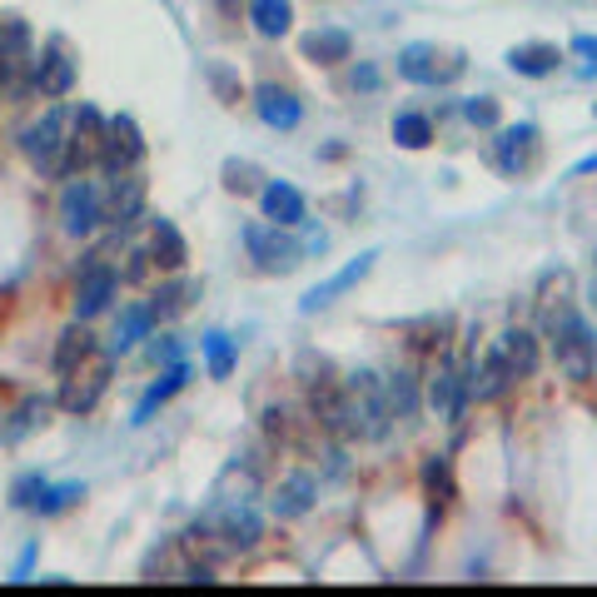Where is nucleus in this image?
<instances>
[{"mask_svg": "<svg viewBox=\"0 0 597 597\" xmlns=\"http://www.w3.org/2000/svg\"><path fill=\"white\" fill-rule=\"evenodd\" d=\"M543 329H548V344H553V358L563 379L587 383L597 374V338L587 329V319L577 314V305L567 299V274L558 284V305H543Z\"/></svg>", "mask_w": 597, "mask_h": 597, "instance_id": "nucleus-1", "label": "nucleus"}, {"mask_svg": "<svg viewBox=\"0 0 597 597\" xmlns=\"http://www.w3.org/2000/svg\"><path fill=\"white\" fill-rule=\"evenodd\" d=\"M393 428L389 399H383V379L374 369L344 374V444H379Z\"/></svg>", "mask_w": 597, "mask_h": 597, "instance_id": "nucleus-2", "label": "nucleus"}, {"mask_svg": "<svg viewBox=\"0 0 597 597\" xmlns=\"http://www.w3.org/2000/svg\"><path fill=\"white\" fill-rule=\"evenodd\" d=\"M70 119H76V110L55 105V110H45V115L35 119L31 130L21 135V150H25V160H31L35 170L45 174V180H60V174H66V145H70Z\"/></svg>", "mask_w": 597, "mask_h": 597, "instance_id": "nucleus-3", "label": "nucleus"}, {"mask_svg": "<svg viewBox=\"0 0 597 597\" xmlns=\"http://www.w3.org/2000/svg\"><path fill=\"white\" fill-rule=\"evenodd\" d=\"M35 90V41L25 21H0V95Z\"/></svg>", "mask_w": 597, "mask_h": 597, "instance_id": "nucleus-4", "label": "nucleus"}, {"mask_svg": "<svg viewBox=\"0 0 597 597\" xmlns=\"http://www.w3.org/2000/svg\"><path fill=\"white\" fill-rule=\"evenodd\" d=\"M463 70H468L463 50H448V45L413 41L399 50V76L413 80V85H454Z\"/></svg>", "mask_w": 597, "mask_h": 597, "instance_id": "nucleus-5", "label": "nucleus"}, {"mask_svg": "<svg viewBox=\"0 0 597 597\" xmlns=\"http://www.w3.org/2000/svg\"><path fill=\"white\" fill-rule=\"evenodd\" d=\"M264 434H269L274 448L314 454L324 428H319V418L309 409H299V403H269V409H264Z\"/></svg>", "mask_w": 597, "mask_h": 597, "instance_id": "nucleus-6", "label": "nucleus"}, {"mask_svg": "<svg viewBox=\"0 0 597 597\" xmlns=\"http://www.w3.org/2000/svg\"><path fill=\"white\" fill-rule=\"evenodd\" d=\"M60 225H66L70 239H90L100 225H105V185H95V180H70L66 190H60Z\"/></svg>", "mask_w": 597, "mask_h": 597, "instance_id": "nucleus-7", "label": "nucleus"}, {"mask_svg": "<svg viewBox=\"0 0 597 597\" xmlns=\"http://www.w3.org/2000/svg\"><path fill=\"white\" fill-rule=\"evenodd\" d=\"M110 374H115V354H90L80 369H70L66 374V389H60V409L66 413H90L100 399H105V389H110Z\"/></svg>", "mask_w": 597, "mask_h": 597, "instance_id": "nucleus-8", "label": "nucleus"}, {"mask_svg": "<svg viewBox=\"0 0 597 597\" xmlns=\"http://www.w3.org/2000/svg\"><path fill=\"white\" fill-rule=\"evenodd\" d=\"M244 250H250V260L264 274H289V269H299L305 244H294L279 225H244Z\"/></svg>", "mask_w": 597, "mask_h": 597, "instance_id": "nucleus-9", "label": "nucleus"}, {"mask_svg": "<svg viewBox=\"0 0 597 597\" xmlns=\"http://www.w3.org/2000/svg\"><path fill=\"white\" fill-rule=\"evenodd\" d=\"M115 289H119V269L110 264V254H90L85 269L76 279V319H95L115 305Z\"/></svg>", "mask_w": 597, "mask_h": 597, "instance_id": "nucleus-10", "label": "nucleus"}, {"mask_svg": "<svg viewBox=\"0 0 597 597\" xmlns=\"http://www.w3.org/2000/svg\"><path fill=\"white\" fill-rule=\"evenodd\" d=\"M145 160V135L130 115H110L105 119V140H100V170L119 174V170H140Z\"/></svg>", "mask_w": 597, "mask_h": 597, "instance_id": "nucleus-11", "label": "nucleus"}, {"mask_svg": "<svg viewBox=\"0 0 597 597\" xmlns=\"http://www.w3.org/2000/svg\"><path fill=\"white\" fill-rule=\"evenodd\" d=\"M538 154H543V135H538V125H503L498 140H493V164H498L503 174H528L532 164H538Z\"/></svg>", "mask_w": 597, "mask_h": 597, "instance_id": "nucleus-12", "label": "nucleus"}, {"mask_svg": "<svg viewBox=\"0 0 597 597\" xmlns=\"http://www.w3.org/2000/svg\"><path fill=\"white\" fill-rule=\"evenodd\" d=\"M145 195H150V185H145V174H140V170L105 174V225L130 229L135 219L145 215Z\"/></svg>", "mask_w": 597, "mask_h": 597, "instance_id": "nucleus-13", "label": "nucleus"}, {"mask_svg": "<svg viewBox=\"0 0 597 597\" xmlns=\"http://www.w3.org/2000/svg\"><path fill=\"white\" fill-rule=\"evenodd\" d=\"M100 140H105V115L95 105H80L70 119V145H66V174H80L100 160Z\"/></svg>", "mask_w": 597, "mask_h": 597, "instance_id": "nucleus-14", "label": "nucleus"}, {"mask_svg": "<svg viewBox=\"0 0 597 597\" xmlns=\"http://www.w3.org/2000/svg\"><path fill=\"white\" fill-rule=\"evenodd\" d=\"M428 409L438 413V418H454V413H463V403H468V369L458 364L454 354H444L438 358V369H434V379H428Z\"/></svg>", "mask_w": 597, "mask_h": 597, "instance_id": "nucleus-15", "label": "nucleus"}, {"mask_svg": "<svg viewBox=\"0 0 597 597\" xmlns=\"http://www.w3.org/2000/svg\"><path fill=\"white\" fill-rule=\"evenodd\" d=\"M35 90H41L45 100H66L70 90H76V60H70L60 35H55L41 50V60H35Z\"/></svg>", "mask_w": 597, "mask_h": 597, "instance_id": "nucleus-16", "label": "nucleus"}, {"mask_svg": "<svg viewBox=\"0 0 597 597\" xmlns=\"http://www.w3.org/2000/svg\"><path fill=\"white\" fill-rule=\"evenodd\" d=\"M374 260H379V250H364L358 260H348L338 274H329L324 284H314V289H309L305 299H299V314H319V309H329V305L338 299V294H348L358 279H364V274L374 269Z\"/></svg>", "mask_w": 597, "mask_h": 597, "instance_id": "nucleus-17", "label": "nucleus"}, {"mask_svg": "<svg viewBox=\"0 0 597 597\" xmlns=\"http://www.w3.org/2000/svg\"><path fill=\"white\" fill-rule=\"evenodd\" d=\"M314 498H319V478L309 468H294V473H284L274 483L269 508H274V518H305L314 508Z\"/></svg>", "mask_w": 597, "mask_h": 597, "instance_id": "nucleus-18", "label": "nucleus"}, {"mask_svg": "<svg viewBox=\"0 0 597 597\" xmlns=\"http://www.w3.org/2000/svg\"><path fill=\"white\" fill-rule=\"evenodd\" d=\"M260 205H264V219H269V225H279V229L305 225V215H309L305 195H299L289 180H269V185L260 190Z\"/></svg>", "mask_w": 597, "mask_h": 597, "instance_id": "nucleus-19", "label": "nucleus"}, {"mask_svg": "<svg viewBox=\"0 0 597 597\" xmlns=\"http://www.w3.org/2000/svg\"><path fill=\"white\" fill-rule=\"evenodd\" d=\"M254 110H260V119L269 130H294V125L305 119V105L284 85H254Z\"/></svg>", "mask_w": 597, "mask_h": 597, "instance_id": "nucleus-20", "label": "nucleus"}, {"mask_svg": "<svg viewBox=\"0 0 597 597\" xmlns=\"http://www.w3.org/2000/svg\"><path fill=\"white\" fill-rule=\"evenodd\" d=\"M185 260H190V244H185V234L174 229V219H150V264H160V269H185Z\"/></svg>", "mask_w": 597, "mask_h": 597, "instance_id": "nucleus-21", "label": "nucleus"}, {"mask_svg": "<svg viewBox=\"0 0 597 597\" xmlns=\"http://www.w3.org/2000/svg\"><path fill=\"white\" fill-rule=\"evenodd\" d=\"M558 60H563V50L548 45V41H528V45H513V50H508V66L518 70V76H528V80L553 76Z\"/></svg>", "mask_w": 597, "mask_h": 597, "instance_id": "nucleus-22", "label": "nucleus"}, {"mask_svg": "<svg viewBox=\"0 0 597 597\" xmlns=\"http://www.w3.org/2000/svg\"><path fill=\"white\" fill-rule=\"evenodd\" d=\"M348 55H354V41L338 25H319V31L305 35V60H314V66H338Z\"/></svg>", "mask_w": 597, "mask_h": 597, "instance_id": "nucleus-23", "label": "nucleus"}, {"mask_svg": "<svg viewBox=\"0 0 597 597\" xmlns=\"http://www.w3.org/2000/svg\"><path fill=\"white\" fill-rule=\"evenodd\" d=\"M185 383H190V364H180V358H174L170 369H164V379L154 383V389L140 399V409H135V418H130V424H135V428H140V424H150V418H154V409H160V403H170L174 393L185 389Z\"/></svg>", "mask_w": 597, "mask_h": 597, "instance_id": "nucleus-24", "label": "nucleus"}, {"mask_svg": "<svg viewBox=\"0 0 597 597\" xmlns=\"http://www.w3.org/2000/svg\"><path fill=\"white\" fill-rule=\"evenodd\" d=\"M95 354V338H90V329H85V319H80V324H70L66 334H60V344H55V374H60V379H66L70 369H80V364H85V358Z\"/></svg>", "mask_w": 597, "mask_h": 597, "instance_id": "nucleus-25", "label": "nucleus"}, {"mask_svg": "<svg viewBox=\"0 0 597 597\" xmlns=\"http://www.w3.org/2000/svg\"><path fill=\"white\" fill-rule=\"evenodd\" d=\"M154 329V314H150V305H130L125 314H119V324H115V334H110V354H130L135 344H140L145 334Z\"/></svg>", "mask_w": 597, "mask_h": 597, "instance_id": "nucleus-26", "label": "nucleus"}, {"mask_svg": "<svg viewBox=\"0 0 597 597\" xmlns=\"http://www.w3.org/2000/svg\"><path fill=\"white\" fill-rule=\"evenodd\" d=\"M199 299V279H170V284H160V294L150 299V314H154V324L160 319H174V314H185L190 305Z\"/></svg>", "mask_w": 597, "mask_h": 597, "instance_id": "nucleus-27", "label": "nucleus"}, {"mask_svg": "<svg viewBox=\"0 0 597 597\" xmlns=\"http://www.w3.org/2000/svg\"><path fill=\"white\" fill-rule=\"evenodd\" d=\"M498 344H503V354H508L518 379H532V374H538V334H532V329H508V334H498Z\"/></svg>", "mask_w": 597, "mask_h": 597, "instance_id": "nucleus-28", "label": "nucleus"}, {"mask_svg": "<svg viewBox=\"0 0 597 597\" xmlns=\"http://www.w3.org/2000/svg\"><path fill=\"white\" fill-rule=\"evenodd\" d=\"M250 21L264 41H279V35H289V25H294V5L289 0H250Z\"/></svg>", "mask_w": 597, "mask_h": 597, "instance_id": "nucleus-29", "label": "nucleus"}, {"mask_svg": "<svg viewBox=\"0 0 597 597\" xmlns=\"http://www.w3.org/2000/svg\"><path fill=\"white\" fill-rule=\"evenodd\" d=\"M383 399H389L393 418H413V413H418V379H413L409 369L389 374V379H383Z\"/></svg>", "mask_w": 597, "mask_h": 597, "instance_id": "nucleus-30", "label": "nucleus"}, {"mask_svg": "<svg viewBox=\"0 0 597 597\" xmlns=\"http://www.w3.org/2000/svg\"><path fill=\"white\" fill-rule=\"evenodd\" d=\"M393 145H403V150H428V145H434V119L393 115Z\"/></svg>", "mask_w": 597, "mask_h": 597, "instance_id": "nucleus-31", "label": "nucleus"}, {"mask_svg": "<svg viewBox=\"0 0 597 597\" xmlns=\"http://www.w3.org/2000/svg\"><path fill=\"white\" fill-rule=\"evenodd\" d=\"M409 344L413 348H444L448 344V334H454V319H444V314H428V319H413L409 329Z\"/></svg>", "mask_w": 597, "mask_h": 597, "instance_id": "nucleus-32", "label": "nucleus"}, {"mask_svg": "<svg viewBox=\"0 0 597 597\" xmlns=\"http://www.w3.org/2000/svg\"><path fill=\"white\" fill-rule=\"evenodd\" d=\"M199 344H205L209 379H229V374H234V358H239L234 338H229V334H205V338H199Z\"/></svg>", "mask_w": 597, "mask_h": 597, "instance_id": "nucleus-33", "label": "nucleus"}, {"mask_svg": "<svg viewBox=\"0 0 597 597\" xmlns=\"http://www.w3.org/2000/svg\"><path fill=\"white\" fill-rule=\"evenodd\" d=\"M225 190L229 195H260L264 190V174H260V164L254 160H225Z\"/></svg>", "mask_w": 597, "mask_h": 597, "instance_id": "nucleus-34", "label": "nucleus"}, {"mask_svg": "<svg viewBox=\"0 0 597 597\" xmlns=\"http://www.w3.org/2000/svg\"><path fill=\"white\" fill-rule=\"evenodd\" d=\"M80 498H85V483H55V489L45 483L31 513H60V508H70V503H80Z\"/></svg>", "mask_w": 597, "mask_h": 597, "instance_id": "nucleus-35", "label": "nucleus"}, {"mask_svg": "<svg viewBox=\"0 0 597 597\" xmlns=\"http://www.w3.org/2000/svg\"><path fill=\"white\" fill-rule=\"evenodd\" d=\"M424 489L434 503H448L454 498V473H448V458H424Z\"/></svg>", "mask_w": 597, "mask_h": 597, "instance_id": "nucleus-36", "label": "nucleus"}, {"mask_svg": "<svg viewBox=\"0 0 597 597\" xmlns=\"http://www.w3.org/2000/svg\"><path fill=\"white\" fill-rule=\"evenodd\" d=\"M463 119L468 125H478V130H498L503 110H498V100L493 95H473V100H463Z\"/></svg>", "mask_w": 597, "mask_h": 597, "instance_id": "nucleus-37", "label": "nucleus"}, {"mask_svg": "<svg viewBox=\"0 0 597 597\" xmlns=\"http://www.w3.org/2000/svg\"><path fill=\"white\" fill-rule=\"evenodd\" d=\"M45 413H50V399H25L21 409H15V424L5 428V438H21V434H31L35 424H45Z\"/></svg>", "mask_w": 597, "mask_h": 597, "instance_id": "nucleus-38", "label": "nucleus"}, {"mask_svg": "<svg viewBox=\"0 0 597 597\" xmlns=\"http://www.w3.org/2000/svg\"><path fill=\"white\" fill-rule=\"evenodd\" d=\"M41 489H45V478H21V483H15V489H11V503H15V508H35V498H41Z\"/></svg>", "mask_w": 597, "mask_h": 597, "instance_id": "nucleus-39", "label": "nucleus"}, {"mask_svg": "<svg viewBox=\"0 0 597 597\" xmlns=\"http://www.w3.org/2000/svg\"><path fill=\"white\" fill-rule=\"evenodd\" d=\"M573 55H583V70L597 76V41L593 35H573Z\"/></svg>", "mask_w": 597, "mask_h": 597, "instance_id": "nucleus-40", "label": "nucleus"}, {"mask_svg": "<svg viewBox=\"0 0 597 597\" xmlns=\"http://www.w3.org/2000/svg\"><path fill=\"white\" fill-rule=\"evenodd\" d=\"M374 85H379V70H374V66L354 70V90H374Z\"/></svg>", "mask_w": 597, "mask_h": 597, "instance_id": "nucleus-41", "label": "nucleus"}, {"mask_svg": "<svg viewBox=\"0 0 597 597\" xmlns=\"http://www.w3.org/2000/svg\"><path fill=\"white\" fill-rule=\"evenodd\" d=\"M219 5H234V0H219Z\"/></svg>", "mask_w": 597, "mask_h": 597, "instance_id": "nucleus-42", "label": "nucleus"}]
</instances>
